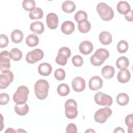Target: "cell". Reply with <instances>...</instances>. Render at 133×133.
I'll list each match as a JSON object with an SVG mask.
<instances>
[{
    "mask_svg": "<svg viewBox=\"0 0 133 133\" xmlns=\"http://www.w3.org/2000/svg\"><path fill=\"white\" fill-rule=\"evenodd\" d=\"M49 85L45 79L38 80L34 85V91L36 97L39 100L46 99L48 96Z\"/></svg>",
    "mask_w": 133,
    "mask_h": 133,
    "instance_id": "1",
    "label": "cell"
},
{
    "mask_svg": "<svg viewBox=\"0 0 133 133\" xmlns=\"http://www.w3.org/2000/svg\"><path fill=\"white\" fill-rule=\"evenodd\" d=\"M96 10L100 18L105 21H110L114 17L113 10L105 3H99L97 6Z\"/></svg>",
    "mask_w": 133,
    "mask_h": 133,
    "instance_id": "2",
    "label": "cell"
},
{
    "mask_svg": "<svg viewBox=\"0 0 133 133\" xmlns=\"http://www.w3.org/2000/svg\"><path fill=\"white\" fill-rule=\"evenodd\" d=\"M109 52L106 49L99 48L90 57V61L94 66H100L109 58Z\"/></svg>",
    "mask_w": 133,
    "mask_h": 133,
    "instance_id": "3",
    "label": "cell"
},
{
    "mask_svg": "<svg viewBox=\"0 0 133 133\" xmlns=\"http://www.w3.org/2000/svg\"><path fill=\"white\" fill-rule=\"evenodd\" d=\"M29 90L26 86H19L13 95V100L17 104L25 103L28 97Z\"/></svg>",
    "mask_w": 133,
    "mask_h": 133,
    "instance_id": "4",
    "label": "cell"
},
{
    "mask_svg": "<svg viewBox=\"0 0 133 133\" xmlns=\"http://www.w3.org/2000/svg\"><path fill=\"white\" fill-rule=\"evenodd\" d=\"M65 114L66 117L70 119L75 118L77 114V103L76 101L72 99H69L66 100L64 104Z\"/></svg>",
    "mask_w": 133,
    "mask_h": 133,
    "instance_id": "5",
    "label": "cell"
},
{
    "mask_svg": "<svg viewBox=\"0 0 133 133\" xmlns=\"http://www.w3.org/2000/svg\"><path fill=\"white\" fill-rule=\"evenodd\" d=\"M71 55V50L67 47H61L56 58V62L61 65H65L67 63L68 59Z\"/></svg>",
    "mask_w": 133,
    "mask_h": 133,
    "instance_id": "6",
    "label": "cell"
},
{
    "mask_svg": "<svg viewBox=\"0 0 133 133\" xmlns=\"http://www.w3.org/2000/svg\"><path fill=\"white\" fill-rule=\"evenodd\" d=\"M112 113V110L108 107L100 109L95 113L94 119L97 123H104L106 122L108 118L111 115Z\"/></svg>",
    "mask_w": 133,
    "mask_h": 133,
    "instance_id": "7",
    "label": "cell"
},
{
    "mask_svg": "<svg viewBox=\"0 0 133 133\" xmlns=\"http://www.w3.org/2000/svg\"><path fill=\"white\" fill-rule=\"evenodd\" d=\"M94 100L97 104L103 106L110 107L113 102V99L110 96L100 91L95 94Z\"/></svg>",
    "mask_w": 133,
    "mask_h": 133,
    "instance_id": "8",
    "label": "cell"
},
{
    "mask_svg": "<svg viewBox=\"0 0 133 133\" xmlns=\"http://www.w3.org/2000/svg\"><path fill=\"white\" fill-rule=\"evenodd\" d=\"M44 57V52L42 50L36 48L27 53L25 60L29 63H34L42 60Z\"/></svg>",
    "mask_w": 133,
    "mask_h": 133,
    "instance_id": "9",
    "label": "cell"
},
{
    "mask_svg": "<svg viewBox=\"0 0 133 133\" xmlns=\"http://www.w3.org/2000/svg\"><path fill=\"white\" fill-rule=\"evenodd\" d=\"M11 59L9 52L6 50L2 51L0 54V68L2 73L9 70L10 68V60Z\"/></svg>",
    "mask_w": 133,
    "mask_h": 133,
    "instance_id": "10",
    "label": "cell"
},
{
    "mask_svg": "<svg viewBox=\"0 0 133 133\" xmlns=\"http://www.w3.org/2000/svg\"><path fill=\"white\" fill-rule=\"evenodd\" d=\"M14 74L9 70L2 73L0 75V88H6L13 81Z\"/></svg>",
    "mask_w": 133,
    "mask_h": 133,
    "instance_id": "11",
    "label": "cell"
},
{
    "mask_svg": "<svg viewBox=\"0 0 133 133\" xmlns=\"http://www.w3.org/2000/svg\"><path fill=\"white\" fill-rule=\"evenodd\" d=\"M72 86L75 91L81 92L85 89L86 83L83 78L81 77H76L73 79L72 82Z\"/></svg>",
    "mask_w": 133,
    "mask_h": 133,
    "instance_id": "12",
    "label": "cell"
},
{
    "mask_svg": "<svg viewBox=\"0 0 133 133\" xmlns=\"http://www.w3.org/2000/svg\"><path fill=\"white\" fill-rule=\"evenodd\" d=\"M58 17L55 13H49L46 16V22L50 29H55L58 25Z\"/></svg>",
    "mask_w": 133,
    "mask_h": 133,
    "instance_id": "13",
    "label": "cell"
},
{
    "mask_svg": "<svg viewBox=\"0 0 133 133\" xmlns=\"http://www.w3.org/2000/svg\"><path fill=\"white\" fill-rule=\"evenodd\" d=\"M103 85V81L102 79L98 76H92L89 81V88L90 89L96 91L98 90L102 87Z\"/></svg>",
    "mask_w": 133,
    "mask_h": 133,
    "instance_id": "14",
    "label": "cell"
},
{
    "mask_svg": "<svg viewBox=\"0 0 133 133\" xmlns=\"http://www.w3.org/2000/svg\"><path fill=\"white\" fill-rule=\"evenodd\" d=\"M93 49L92 44L88 41H83L79 45V51L84 55H89L92 52Z\"/></svg>",
    "mask_w": 133,
    "mask_h": 133,
    "instance_id": "15",
    "label": "cell"
},
{
    "mask_svg": "<svg viewBox=\"0 0 133 133\" xmlns=\"http://www.w3.org/2000/svg\"><path fill=\"white\" fill-rule=\"evenodd\" d=\"M38 72L42 76H48L51 73L52 66L48 63H42L38 67Z\"/></svg>",
    "mask_w": 133,
    "mask_h": 133,
    "instance_id": "16",
    "label": "cell"
},
{
    "mask_svg": "<svg viewBox=\"0 0 133 133\" xmlns=\"http://www.w3.org/2000/svg\"><path fill=\"white\" fill-rule=\"evenodd\" d=\"M131 74L127 69L120 70L117 74V80L121 83H126L128 82L130 78Z\"/></svg>",
    "mask_w": 133,
    "mask_h": 133,
    "instance_id": "17",
    "label": "cell"
},
{
    "mask_svg": "<svg viewBox=\"0 0 133 133\" xmlns=\"http://www.w3.org/2000/svg\"><path fill=\"white\" fill-rule=\"evenodd\" d=\"M75 29L74 23L71 21H66L64 22L61 26V30L63 33L66 35H69L72 33Z\"/></svg>",
    "mask_w": 133,
    "mask_h": 133,
    "instance_id": "18",
    "label": "cell"
},
{
    "mask_svg": "<svg viewBox=\"0 0 133 133\" xmlns=\"http://www.w3.org/2000/svg\"><path fill=\"white\" fill-rule=\"evenodd\" d=\"M117 10L118 12L122 15H125L129 12L131 9L130 5L126 1H120L117 4Z\"/></svg>",
    "mask_w": 133,
    "mask_h": 133,
    "instance_id": "19",
    "label": "cell"
},
{
    "mask_svg": "<svg viewBox=\"0 0 133 133\" xmlns=\"http://www.w3.org/2000/svg\"><path fill=\"white\" fill-rule=\"evenodd\" d=\"M99 39L102 45H107L112 42V37L110 32L102 31L99 35Z\"/></svg>",
    "mask_w": 133,
    "mask_h": 133,
    "instance_id": "20",
    "label": "cell"
},
{
    "mask_svg": "<svg viewBox=\"0 0 133 133\" xmlns=\"http://www.w3.org/2000/svg\"><path fill=\"white\" fill-rule=\"evenodd\" d=\"M30 29L31 31L35 33L41 34L44 31V26L43 23L39 21H36L32 22L30 26Z\"/></svg>",
    "mask_w": 133,
    "mask_h": 133,
    "instance_id": "21",
    "label": "cell"
},
{
    "mask_svg": "<svg viewBox=\"0 0 133 133\" xmlns=\"http://www.w3.org/2000/svg\"><path fill=\"white\" fill-rule=\"evenodd\" d=\"M114 68L111 65H107L104 66L101 70L102 76L106 79H110L112 78L114 75Z\"/></svg>",
    "mask_w": 133,
    "mask_h": 133,
    "instance_id": "22",
    "label": "cell"
},
{
    "mask_svg": "<svg viewBox=\"0 0 133 133\" xmlns=\"http://www.w3.org/2000/svg\"><path fill=\"white\" fill-rule=\"evenodd\" d=\"M76 9V5L71 1H66L62 5V10L66 13H72Z\"/></svg>",
    "mask_w": 133,
    "mask_h": 133,
    "instance_id": "23",
    "label": "cell"
},
{
    "mask_svg": "<svg viewBox=\"0 0 133 133\" xmlns=\"http://www.w3.org/2000/svg\"><path fill=\"white\" fill-rule=\"evenodd\" d=\"M129 64V60L125 56L119 57L116 61V65L117 68L120 70L127 69Z\"/></svg>",
    "mask_w": 133,
    "mask_h": 133,
    "instance_id": "24",
    "label": "cell"
},
{
    "mask_svg": "<svg viewBox=\"0 0 133 133\" xmlns=\"http://www.w3.org/2000/svg\"><path fill=\"white\" fill-rule=\"evenodd\" d=\"M29 110V105L24 103L23 104H17L15 106V111L16 113L19 115L23 116L26 115Z\"/></svg>",
    "mask_w": 133,
    "mask_h": 133,
    "instance_id": "25",
    "label": "cell"
},
{
    "mask_svg": "<svg viewBox=\"0 0 133 133\" xmlns=\"http://www.w3.org/2000/svg\"><path fill=\"white\" fill-rule=\"evenodd\" d=\"M23 38V32L20 30H15L11 34V39L12 41L16 44L22 42Z\"/></svg>",
    "mask_w": 133,
    "mask_h": 133,
    "instance_id": "26",
    "label": "cell"
},
{
    "mask_svg": "<svg viewBox=\"0 0 133 133\" xmlns=\"http://www.w3.org/2000/svg\"><path fill=\"white\" fill-rule=\"evenodd\" d=\"M25 42L28 46L32 47L37 45L39 43V38L36 34H31L27 36Z\"/></svg>",
    "mask_w": 133,
    "mask_h": 133,
    "instance_id": "27",
    "label": "cell"
},
{
    "mask_svg": "<svg viewBox=\"0 0 133 133\" xmlns=\"http://www.w3.org/2000/svg\"><path fill=\"white\" fill-rule=\"evenodd\" d=\"M43 11L39 7H35L29 13V17L31 19H39L43 17Z\"/></svg>",
    "mask_w": 133,
    "mask_h": 133,
    "instance_id": "28",
    "label": "cell"
},
{
    "mask_svg": "<svg viewBox=\"0 0 133 133\" xmlns=\"http://www.w3.org/2000/svg\"><path fill=\"white\" fill-rule=\"evenodd\" d=\"M129 96L126 93H120L116 97V102L120 105L124 106L127 105L129 102Z\"/></svg>",
    "mask_w": 133,
    "mask_h": 133,
    "instance_id": "29",
    "label": "cell"
},
{
    "mask_svg": "<svg viewBox=\"0 0 133 133\" xmlns=\"http://www.w3.org/2000/svg\"><path fill=\"white\" fill-rule=\"evenodd\" d=\"M90 23L87 20L78 23V29L81 33H86L90 31Z\"/></svg>",
    "mask_w": 133,
    "mask_h": 133,
    "instance_id": "30",
    "label": "cell"
},
{
    "mask_svg": "<svg viewBox=\"0 0 133 133\" xmlns=\"http://www.w3.org/2000/svg\"><path fill=\"white\" fill-rule=\"evenodd\" d=\"M57 92L61 96H66L70 92V88L69 86L64 83L60 84L57 87Z\"/></svg>",
    "mask_w": 133,
    "mask_h": 133,
    "instance_id": "31",
    "label": "cell"
},
{
    "mask_svg": "<svg viewBox=\"0 0 133 133\" xmlns=\"http://www.w3.org/2000/svg\"><path fill=\"white\" fill-rule=\"evenodd\" d=\"M11 58L14 61H18L21 59L22 57V54L20 50L17 48H14L11 49L10 52Z\"/></svg>",
    "mask_w": 133,
    "mask_h": 133,
    "instance_id": "32",
    "label": "cell"
},
{
    "mask_svg": "<svg viewBox=\"0 0 133 133\" xmlns=\"http://www.w3.org/2000/svg\"><path fill=\"white\" fill-rule=\"evenodd\" d=\"M35 2L33 0H24L22 2V7L26 11H31L35 8Z\"/></svg>",
    "mask_w": 133,
    "mask_h": 133,
    "instance_id": "33",
    "label": "cell"
},
{
    "mask_svg": "<svg viewBox=\"0 0 133 133\" xmlns=\"http://www.w3.org/2000/svg\"><path fill=\"white\" fill-rule=\"evenodd\" d=\"M128 49V44L125 40L120 41L117 45V50L119 53H125Z\"/></svg>",
    "mask_w": 133,
    "mask_h": 133,
    "instance_id": "34",
    "label": "cell"
},
{
    "mask_svg": "<svg viewBox=\"0 0 133 133\" xmlns=\"http://www.w3.org/2000/svg\"><path fill=\"white\" fill-rule=\"evenodd\" d=\"M87 14L85 11L83 10H79L75 14L74 16V19L78 23L87 20Z\"/></svg>",
    "mask_w": 133,
    "mask_h": 133,
    "instance_id": "35",
    "label": "cell"
},
{
    "mask_svg": "<svg viewBox=\"0 0 133 133\" xmlns=\"http://www.w3.org/2000/svg\"><path fill=\"white\" fill-rule=\"evenodd\" d=\"M132 114H129L126 116L125 117V124L128 127V132L129 133H132V129H133V121H132Z\"/></svg>",
    "mask_w": 133,
    "mask_h": 133,
    "instance_id": "36",
    "label": "cell"
},
{
    "mask_svg": "<svg viewBox=\"0 0 133 133\" xmlns=\"http://www.w3.org/2000/svg\"><path fill=\"white\" fill-rule=\"evenodd\" d=\"M55 77L58 81H62L65 78V72L63 69H57L54 73Z\"/></svg>",
    "mask_w": 133,
    "mask_h": 133,
    "instance_id": "37",
    "label": "cell"
},
{
    "mask_svg": "<svg viewBox=\"0 0 133 133\" xmlns=\"http://www.w3.org/2000/svg\"><path fill=\"white\" fill-rule=\"evenodd\" d=\"M72 62L75 66L79 67L81 66L83 64V59L79 55H75L73 57Z\"/></svg>",
    "mask_w": 133,
    "mask_h": 133,
    "instance_id": "38",
    "label": "cell"
},
{
    "mask_svg": "<svg viewBox=\"0 0 133 133\" xmlns=\"http://www.w3.org/2000/svg\"><path fill=\"white\" fill-rule=\"evenodd\" d=\"M9 40L8 37L3 34H1L0 35V47H6L8 44Z\"/></svg>",
    "mask_w": 133,
    "mask_h": 133,
    "instance_id": "39",
    "label": "cell"
},
{
    "mask_svg": "<svg viewBox=\"0 0 133 133\" xmlns=\"http://www.w3.org/2000/svg\"><path fill=\"white\" fill-rule=\"evenodd\" d=\"M9 101V96L6 93H2L0 94V104L5 105Z\"/></svg>",
    "mask_w": 133,
    "mask_h": 133,
    "instance_id": "40",
    "label": "cell"
},
{
    "mask_svg": "<svg viewBox=\"0 0 133 133\" xmlns=\"http://www.w3.org/2000/svg\"><path fill=\"white\" fill-rule=\"evenodd\" d=\"M66 132L67 133H76L77 132V128L76 126L74 123H70L68 125L66 128Z\"/></svg>",
    "mask_w": 133,
    "mask_h": 133,
    "instance_id": "41",
    "label": "cell"
},
{
    "mask_svg": "<svg viewBox=\"0 0 133 133\" xmlns=\"http://www.w3.org/2000/svg\"><path fill=\"white\" fill-rule=\"evenodd\" d=\"M126 19L129 22H132L133 21V11L130 10V11L125 15Z\"/></svg>",
    "mask_w": 133,
    "mask_h": 133,
    "instance_id": "42",
    "label": "cell"
},
{
    "mask_svg": "<svg viewBox=\"0 0 133 133\" xmlns=\"http://www.w3.org/2000/svg\"><path fill=\"white\" fill-rule=\"evenodd\" d=\"M114 132H125L124 130L123 129V128L118 127L115 129V130L113 131Z\"/></svg>",
    "mask_w": 133,
    "mask_h": 133,
    "instance_id": "43",
    "label": "cell"
},
{
    "mask_svg": "<svg viewBox=\"0 0 133 133\" xmlns=\"http://www.w3.org/2000/svg\"><path fill=\"white\" fill-rule=\"evenodd\" d=\"M16 132V131L15 130H14V129H12V128H8L6 131H5V132Z\"/></svg>",
    "mask_w": 133,
    "mask_h": 133,
    "instance_id": "44",
    "label": "cell"
},
{
    "mask_svg": "<svg viewBox=\"0 0 133 133\" xmlns=\"http://www.w3.org/2000/svg\"><path fill=\"white\" fill-rule=\"evenodd\" d=\"M91 131H92V132H95V131H94V130H90V129H89V130H86L85 132H91Z\"/></svg>",
    "mask_w": 133,
    "mask_h": 133,
    "instance_id": "45",
    "label": "cell"
}]
</instances>
